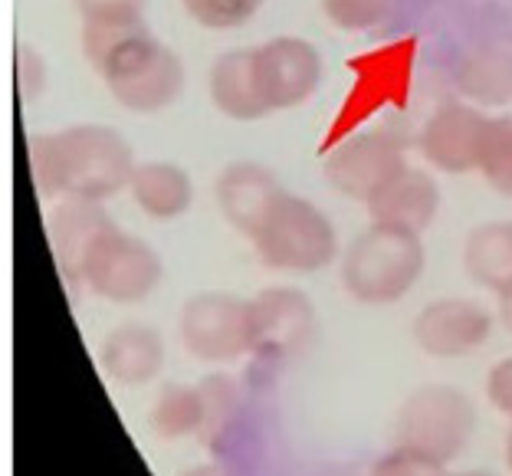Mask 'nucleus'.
<instances>
[{
    "label": "nucleus",
    "mask_w": 512,
    "mask_h": 476,
    "mask_svg": "<svg viewBox=\"0 0 512 476\" xmlns=\"http://www.w3.org/2000/svg\"><path fill=\"white\" fill-rule=\"evenodd\" d=\"M27 165L40 197H79L99 201L125 191L135 174V152L112 125L83 122L60 132H37L27 138Z\"/></svg>",
    "instance_id": "f257e3e1"
},
{
    "label": "nucleus",
    "mask_w": 512,
    "mask_h": 476,
    "mask_svg": "<svg viewBox=\"0 0 512 476\" xmlns=\"http://www.w3.org/2000/svg\"><path fill=\"white\" fill-rule=\"evenodd\" d=\"M424 266L421 234L371 220L342 253V286L365 306H391L417 286Z\"/></svg>",
    "instance_id": "f03ea898"
},
{
    "label": "nucleus",
    "mask_w": 512,
    "mask_h": 476,
    "mask_svg": "<svg viewBox=\"0 0 512 476\" xmlns=\"http://www.w3.org/2000/svg\"><path fill=\"white\" fill-rule=\"evenodd\" d=\"M247 240L263 266L283 273H319L339 260V234L332 220L312 201L289 191Z\"/></svg>",
    "instance_id": "7ed1b4c3"
},
{
    "label": "nucleus",
    "mask_w": 512,
    "mask_h": 476,
    "mask_svg": "<svg viewBox=\"0 0 512 476\" xmlns=\"http://www.w3.org/2000/svg\"><path fill=\"white\" fill-rule=\"evenodd\" d=\"M476 431L473 401L453 385H424L411 391L394 414V447L414 450L437 463H453Z\"/></svg>",
    "instance_id": "20e7f679"
},
{
    "label": "nucleus",
    "mask_w": 512,
    "mask_h": 476,
    "mask_svg": "<svg viewBox=\"0 0 512 476\" xmlns=\"http://www.w3.org/2000/svg\"><path fill=\"white\" fill-rule=\"evenodd\" d=\"M99 79L122 109L135 115H155L174 106V99L181 96L184 63L168 43L148 33V37L125 46L119 56H112L99 69Z\"/></svg>",
    "instance_id": "39448f33"
},
{
    "label": "nucleus",
    "mask_w": 512,
    "mask_h": 476,
    "mask_svg": "<svg viewBox=\"0 0 512 476\" xmlns=\"http://www.w3.org/2000/svg\"><path fill=\"white\" fill-rule=\"evenodd\" d=\"M161 276H165L161 253L142 237H132L112 224L92 243L83 266V289L109 303L132 306L155 293Z\"/></svg>",
    "instance_id": "423d86ee"
},
{
    "label": "nucleus",
    "mask_w": 512,
    "mask_h": 476,
    "mask_svg": "<svg viewBox=\"0 0 512 476\" xmlns=\"http://www.w3.org/2000/svg\"><path fill=\"white\" fill-rule=\"evenodd\" d=\"M316 332L319 312L302 289L270 286L250 299V355L256 362H289L316 342Z\"/></svg>",
    "instance_id": "0eeeda50"
},
{
    "label": "nucleus",
    "mask_w": 512,
    "mask_h": 476,
    "mask_svg": "<svg viewBox=\"0 0 512 476\" xmlns=\"http://www.w3.org/2000/svg\"><path fill=\"white\" fill-rule=\"evenodd\" d=\"M181 345L207 365H230L250 355V299L194 293L178 316Z\"/></svg>",
    "instance_id": "6e6552de"
},
{
    "label": "nucleus",
    "mask_w": 512,
    "mask_h": 476,
    "mask_svg": "<svg viewBox=\"0 0 512 476\" xmlns=\"http://www.w3.org/2000/svg\"><path fill=\"white\" fill-rule=\"evenodd\" d=\"M404 171V142L394 132H358L325 155V181L365 207Z\"/></svg>",
    "instance_id": "1a4fd4ad"
},
{
    "label": "nucleus",
    "mask_w": 512,
    "mask_h": 476,
    "mask_svg": "<svg viewBox=\"0 0 512 476\" xmlns=\"http://www.w3.org/2000/svg\"><path fill=\"white\" fill-rule=\"evenodd\" d=\"M253 69L270 115L299 109L302 102H309L322 86L325 73L322 53L302 37H273L253 46Z\"/></svg>",
    "instance_id": "9d476101"
},
{
    "label": "nucleus",
    "mask_w": 512,
    "mask_h": 476,
    "mask_svg": "<svg viewBox=\"0 0 512 476\" xmlns=\"http://www.w3.org/2000/svg\"><path fill=\"white\" fill-rule=\"evenodd\" d=\"M493 115L467 102H447L427 119L421 132V152L430 168L447 174L480 171V158L490 135Z\"/></svg>",
    "instance_id": "9b49d317"
},
{
    "label": "nucleus",
    "mask_w": 512,
    "mask_h": 476,
    "mask_svg": "<svg viewBox=\"0 0 512 476\" xmlns=\"http://www.w3.org/2000/svg\"><path fill=\"white\" fill-rule=\"evenodd\" d=\"M493 332L490 309L463 296L434 299L414 319V342L424 355L434 358H463L483 348Z\"/></svg>",
    "instance_id": "f8f14e48"
},
{
    "label": "nucleus",
    "mask_w": 512,
    "mask_h": 476,
    "mask_svg": "<svg viewBox=\"0 0 512 476\" xmlns=\"http://www.w3.org/2000/svg\"><path fill=\"white\" fill-rule=\"evenodd\" d=\"M115 220L99 201H79V197H66L56 204L50 217V250L53 260L60 266L63 283L73 293H83V266L92 250V243Z\"/></svg>",
    "instance_id": "ddd939ff"
},
{
    "label": "nucleus",
    "mask_w": 512,
    "mask_h": 476,
    "mask_svg": "<svg viewBox=\"0 0 512 476\" xmlns=\"http://www.w3.org/2000/svg\"><path fill=\"white\" fill-rule=\"evenodd\" d=\"M217 207L227 217L230 227L240 234H253L260 220L273 211V204L286 194L276 174L260 165V161H230V165L217 174Z\"/></svg>",
    "instance_id": "4468645a"
},
{
    "label": "nucleus",
    "mask_w": 512,
    "mask_h": 476,
    "mask_svg": "<svg viewBox=\"0 0 512 476\" xmlns=\"http://www.w3.org/2000/svg\"><path fill=\"white\" fill-rule=\"evenodd\" d=\"M99 362L115 385H148L165 368V339L148 325H119L102 339Z\"/></svg>",
    "instance_id": "2eb2a0df"
},
{
    "label": "nucleus",
    "mask_w": 512,
    "mask_h": 476,
    "mask_svg": "<svg viewBox=\"0 0 512 476\" xmlns=\"http://www.w3.org/2000/svg\"><path fill=\"white\" fill-rule=\"evenodd\" d=\"M457 86L467 99L483 106L512 102V33H493L473 43L457 63Z\"/></svg>",
    "instance_id": "dca6fc26"
},
{
    "label": "nucleus",
    "mask_w": 512,
    "mask_h": 476,
    "mask_svg": "<svg viewBox=\"0 0 512 476\" xmlns=\"http://www.w3.org/2000/svg\"><path fill=\"white\" fill-rule=\"evenodd\" d=\"M207 92H211L214 109L234 122H260L270 115L256 86L253 46L220 53L207 73Z\"/></svg>",
    "instance_id": "f3484780"
},
{
    "label": "nucleus",
    "mask_w": 512,
    "mask_h": 476,
    "mask_svg": "<svg viewBox=\"0 0 512 476\" xmlns=\"http://www.w3.org/2000/svg\"><path fill=\"white\" fill-rule=\"evenodd\" d=\"M437 211H440V184L434 181V174L411 168V165H407V171L398 181H391L388 188L368 204L371 220L411 230V234H424V230L434 224Z\"/></svg>",
    "instance_id": "a211bd4d"
},
{
    "label": "nucleus",
    "mask_w": 512,
    "mask_h": 476,
    "mask_svg": "<svg viewBox=\"0 0 512 476\" xmlns=\"http://www.w3.org/2000/svg\"><path fill=\"white\" fill-rule=\"evenodd\" d=\"M128 191L138 211L151 220H174L188 214L194 204L191 174L174 161H138Z\"/></svg>",
    "instance_id": "6ab92c4d"
},
{
    "label": "nucleus",
    "mask_w": 512,
    "mask_h": 476,
    "mask_svg": "<svg viewBox=\"0 0 512 476\" xmlns=\"http://www.w3.org/2000/svg\"><path fill=\"white\" fill-rule=\"evenodd\" d=\"M463 270L496 296L512 293V220H490L470 230L463 243Z\"/></svg>",
    "instance_id": "aec40b11"
},
{
    "label": "nucleus",
    "mask_w": 512,
    "mask_h": 476,
    "mask_svg": "<svg viewBox=\"0 0 512 476\" xmlns=\"http://www.w3.org/2000/svg\"><path fill=\"white\" fill-rule=\"evenodd\" d=\"M148 20L142 10H106V14L83 17V30H79V43H83L86 63L96 69L106 66L112 56H119L125 46L148 37Z\"/></svg>",
    "instance_id": "412c9836"
},
{
    "label": "nucleus",
    "mask_w": 512,
    "mask_h": 476,
    "mask_svg": "<svg viewBox=\"0 0 512 476\" xmlns=\"http://www.w3.org/2000/svg\"><path fill=\"white\" fill-rule=\"evenodd\" d=\"M148 424L161 440H181V437L201 434V424H204L201 388L168 381V385L158 391L155 404H151Z\"/></svg>",
    "instance_id": "4be33fe9"
},
{
    "label": "nucleus",
    "mask_w": 512,
    "mask_h": 476,
    "mask_svg": "<svg viewBox=\"0 0 512 476\" xmlns=\"http://www.w3.org/2000/svg\"><path fill=\"white\" fill-rule=\"evenodd\" d=\"M204 398V424H201V444L207 450H220L224 437L230 431V424L237 421V408H240V385L224 371H214V375H204L197 381Z\"/></svg>",
    "instance_id": "5701e85b"
},
{
    "label": "nucleus",
    "mask_w": 512,
    "mask_h": 476,
    "mask_svg": "<svg viewBox=\"0 0 512 476\" xmlns=\"http://www.w3.org/2000/svg\"><path fill=\"white\" fill-rule=\"evenodd\" d=\"M480 174L496 194L512 197V115H493L480 158Z\"/></svg>",
    "instance_id": "b1692460"
},
{
    "label": "nucleus",
    "mask_w": 512,
    "mask_h": 476,
    "mask_svg": "<svg viewBox=\"0 0 512 476\" xmlns=\"http://www.w3.org/2000/svg\"><path fill=\"white\" fill-rule=\"evenodd\" d=\"M263 4L266 0H181V7L188 10V17L197 27L214 33H227L250 23Z\"/></svg>",
    "instance_id": "393cba45"
},
{
    "label": "nucleus",
    "mask_w": 512,
    "mask_h": 476,
    "mask_svg": "<svg viewBox=\"0 0 512 476\" xmlns=\"http://www.w3.org/2000/svg\"><path fill=\"white\" fill-rule=\"evenodd\" d=\"M394 7H398V0H322L329 23L345 33L378 30L394 14Z\"/></svg>",
    "instance_id": "a878e982"
},
{
    "label": "nucleus",
    "mask_w": 512,
    "mask_h": 476,
    "mask_svg": "<svg viewBox=\"0 0 512 476\" xmlns=\"http://www.w3.org/2000/svg\"><path fill=\"white\" fill-rule=\"evenodd\" d=\"M46 76H50V66H46L43 53L33 43H20L17 46V56H14L17 96L23 102H33L46 89Z\"/></svg>",
    "instance_id": "bb28decb"
},
{
    "label": "nucleus",
    "mask_w": 512,
    "mask_h": 476,
    "mask_svg": "<svg viewBox=\"0 0 512 476\" xmlns=\"http://www.w3.org/2000/svg\"><path fill=\"white\" fill-rule=\"evenodd\" d=\"M371 476H450V473H447V463H437L404 447H391L388 454L371 467Z\"/></svg>",
    "instance_id": "cd10ccee"
},
{
    "label": "nucleus",
    "mask_w": 512,
    "mask_h": 476,
    "mask_svg": "<svg viewBox=\"0 0 512 476\" xmlns=\"http://www.w3.org/2000/svg\"><path fill=\"white\" fill-rule=\"evenodd\" d=\"M486 398H490L499 414H506L512 421V355L490 368V375H486Z\"/></svg>",
    "instance_id": "c85d7f7f"
},
{
    "label": "nucleus",
    "mask_w": 512,
    "mask_h": 476,
    "mask_svg": "<svg viewBox=\"0 0 512 476\" xmlns=\"http://www.w3.org/2000/svg\"><path fill=\"white\" fill-rule=\"evenodd\" d=\"M73 7L83 17L106 14V10H142L145 0H73Z\"/></svg>",
    "instance_id": "c756f323"
},
{
    "label": "nucleus",
    "mask_w": 512,
    "mask_h": 476,
    "mask_svg": "<svg viewBox=\"0 0 512 476\" xmlns=\"http://www.w3.org/2000/svg\"><path fill=\"white\" fill-rule=\"evenodd\" d=\"M499 322H503L506 329L512 332V293L499 296Z\"/></svg>",
    "instance_id": "7c9ffc66"
},
{
    "label": "nucleus",
    "mask_w": 512,
    "mask_h": 476,
    "mask_svg": "<svg viewBox=\"0 0 512 476\" xmlns=\"http://www.w3.org/2000/svg\"><path fill=\"white\" fill-rule=\"evenodd\" d=\"M178 476H227L220 467H211V463H201V467H191V470H181Z\"/></svg>",
    "instance_id": "2f4dec72"
},
{
    "label": "nucleus",
    "mask_w": 512,
    "mask_h": 476,
    "mask_svg": "<svg viewBox=\"0 0 512 476\" xmlns=\"http://www.w3.org/2000/svg\"><path fill=\"white\" fill-rule=\"evenodd\" d=\"M506 467L512 473V424H509V434H506Z\"/></svg>",
    "instance_id": "473e14b6"
},
{
    "label": "nucleus",
    "mask_w": 512,
    "mask_h": 476,
    "mask_svg": "<svg viewBox=\"0 0 512 476\" xmlns=\"http://www.w3.org/2000/svg\"><path fill=\"white\" fill-rule=\"evenodd\" d=\"M450 476H493V473H486V470H467V473H450Z\"/></svg>",
    "instance_id": "72a5a7b5"
}]
</instances>
